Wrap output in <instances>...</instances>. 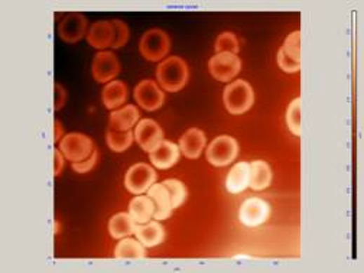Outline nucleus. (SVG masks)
<instances>
[{
    "instance_id": "c85d7f7f",
    "label": "nucleus",
    "mask_w": 364,
    "mask_h": 273,
    "mask_svg": "<svg viewBox=\"0 0 364 273\" xmlns=\"http://www.w3.org/2000/svg\"><path fill=\"white\" fill-rule=\"evenodd\" d=\"M282 51L297 62H301V32L295 31L285 39Z\"/></svg>"
},
{
    "instance_id": "393cba45",
    "label": "nucleus",
    "mask_w": 364,
    "mask_h": 273,
    "mask_svg": "<svg viewBox=\"0 0 364 273\" xmlns=\"http://www.w3.org/2000/svg\"><path fill=\"white\" fill-rule=\"evenodd\" d=\"M133 138H135V135L132 131L116 132V131L109 129V132L106 135L107 145L113 152H125L128 147H130Z\"/></svg>"
},
{
    "instance_id": "b1692460",
    "label": "nucleus",
    "mask_w": 364,
    "mask_h": 273,
    "mask_svg": "<svg viewBox=\"0 0 364 273\" xmlns=\"http://www.w3.org/2000/svg\"><path fill=\"white\" fill-rule=\"evenodd\" d=\"M114 258L117 259H143L147 258L144 246L135 239H121L114 249Z\"/></svg>"
},
{
    "instance_id": "f3484780",
    "label": "nucleus",
    "mask_w": 364,
    "mask_h": 273,
    "mask_svg": "<svg viewBox=\"0 0 364 273\" xmlns=\"http://www.w3.org/2000/svg\"><path fill=\"white\" fill-rule=\"evenodd\" d=\"M139 117H140V113H139L137 107L133 105H128L119 110H114L110 114L109 125H110L112 131L126 132V131H130L136 125Z\"/></svg>"
},
{
    "instance_id": "ddd939ff",
    "label": "nucleus",
    "mask_w": 364,
    "mask_h": 273,
    "mask_svg": "<svg viewBox=\"0 0 364 273\" xmlns=\"http://www.w3.org/2000/svg\"><path fill=\"white\" fill-rule=\"evenodd\" d=\"M207 145L205 133L197 128L188 129L180 139V151L188 159H197Z\"/></svg>"
},
{
    "instance_id": "39448f33",
    "label": "nucleus",
    "mask_w": 364,
    "mask_h": 273,
    "mask_svg": "<svg viewBox=\"0 0 364 273\" xmlns=\"http://www.w3.org/2000/svg\"><path fill=\"white\" fill-rule=\"evenodd\" d=\"M60 151L68 161L74 164L87 159L94 151V145L93 140L86 135L69 133L61 139Z\"/></svg>"
},
{
    "instance_id": "9b49d317",
    "label": "nucleus",
    "mask_w": 364,
    "mask_h": 273,
    "mask_svg": "<svg viewBox=\"0 0 364 273\" xmlns=\"http://www.w3.org/2000/svg\"><path fill=\"white\" fill-rule=\"evenodd\" d=\"M91 72L97 83H107L119 76L120 62L113 53L102 51L94 57Z\"/></svg>"
},
{
    "instance_id": "9d476101",
    "label": "nucleus",
    "mask_w": 364,
    "mask_h": 273,
    "mask_svg": "<svg viewBox=\"0 0 364 273\" xmlns=\"http://www.w3.org/2000/svg\"><path fill=\"white\" fill-rule=\"evenodd\" d=\"M135 100L148 112L158 110L165 102V94L152 80H143L135 88Z\"/></svg>"
},
{
    "instance_id": "4be33fe9",
    "label": "nucleus",
    "mask_w": 364,
    "mask_h": 273,
    "mask_svg": "<svg viewBox=\"0 0 364 273\" xmlns=\"http://www.w3.org/2000/svg\"><path fill=\"white\" fill-rule=\"evenodd\" d=\"M272 182V169L268 162L253 161L250 164V182L249 187L255 191L268 188Z\"/></svg>"
},
{
    "instance_id": "7c9ffc66",
    "label": "nucleus",
    "mask_w": 364,
    "mask_h": 273,
    "mask_svg": "<svg viewBox=\"0 0 364 273\" xmlns=\"http://www.w3.org/2000/svg\"><path fill=\"white\" fill-rule=\"evenodd\" d=\"M278 64H279L281 69L285 71V72H298L301 69V62H297L292 58H289L282 51V48L279 49V53H278Z\"/></svg>"
},
{
    "instance_id": "473e14b6",
    "label": "nucleus",
    "mask_w": 364,
    "mask_h": 273,
    "mask_svg": "<svg viewBox=\"0 0 364 273\" xmlns=\"http://www.w3.org/2000/svg\"><path fill=\"white\" fill-rule=\"evenodd\" d=\"M65 100H67V91L64 90V87L58 83H55V97H54V109L55 110H60L64 105H65Z\"/></svg>"
},
{
    "instance_id": "f704fd0d",
    "label": "nucleus",
    "mask_w": 364,
    "mask_h": 273,
    "mask_svg": "<svg viewBox=\"0 0 364 273\" xmlns=\"http://www.w3.org/2000/svg\"><path fill=\"white\" fill-rule=\"evenodd\" d=\"M61 138H62V126H61V121H60V120H55V121H54V142L57 143Z\"/></svg>"
},
{
    "instance_id": "bb28decb",
    "label": "nucleus",
    "mask_w": 364,
    "mask_h": 273,
    "mask_svg": "<svg viewBox=\"0 0 364 273\" xmlns=\"http://www.w3.org/2000/svg\"><path fill=\"white\" fill-rule=\"evenodd\" d=\"M240 45L237 41V36L233 32H223L218 35L215 41V53H230V54H238Z\"/></svg>"
},
{
    "instance_id": "0eeeda50",
    "label": "nucleus",
    "mask_w": 364,
    "mask_h": 273,
    "mask_svg": "<svg viewBox=\"0 0 364 273\" xmlns=\"http://www.w3.org/2000/svg\"><path fill=\"white\" fill-rule=\"evenodd\" d=\"M208 69L215 80L222 81V83H227V81L233 80L240 72L241 61L236 54L220 53V54H215L210 60Z\"/></svg>"
},
{
    "instance_id": "412c9836",
    "label": "nucleus",
    "mask_w": 364,
    "mask_h": 273,
    "mask_svg": "<svg viewBox=\"0 0 364 273\" xmlns=\"http://www.w3.org/2000/svg\"><path fill=\"white\" fill-rule=\"evenodd\" d=\"M102 100L107 109H110V110L117 109L119 106L126 103V100H128V86L120 80L110 81L103 88Z\"/></svg>"
},
{
    "instance_id": "20e7f679",
    "label": "nucleus",
    "mask_w": 364,
    "mask_h": 273,
    "mask_svg": "<svg viewBox=\"0 0 364 273\" xmlns=\"http://www.w3.org/2000/svg\"><path fill=\"white\" fill-rule=\"evenodd\" d=\"M238 155V143L234 138L223 135L217 136L207 147V161L214 166H226Z\"/></svg>"
},
{
    "instance_id": "5701e85b",
    "label": "nucleus",
    "mask_w": 364,
    "mask_h": 273,
    "mask_svg": "<svg viewBox=\"0 0 364 273\" xmlns=\"http://www.w3.org/2000/svg\"><path fill=\"white\" fill-rule=\"evenodd\" d=\"M136 222L129 213H119L113 215L109 221V232L113 239H125L135 234Z\"/></svg>"
},
{
    "instance_id": "4468645a",
    "label": "nucleus",
    "mask_w": 364,
    "mask_h": 273,
    "mask_svg": "<svg viewBox=\"0 0 364 273\" xmlns=\"http://www.w3.org/2000/svg\"><path fill=\"white\" fill-rule=\"evenodd\" d=\"M180 146L174 142L162 140L156 149L149 152V159L158 169H168L180 161Z\"/></svg>"
},
{
    "instance_id": "72a5a7b5",
    "label": "nucleus",
    "mask_w": 364,
    "mask_h": 273,
    "mask_svg": "<svg viewBox=\"0 0 364 273\" xmlns=\"http://www.w3.org/2000/svg\"><path fill=\"white\" fill-rule=\"evenodd\" d=\"M64 155L60 149H54V175L58 177L64 168Z\"/></svg>"
},
{
    "instance_id": "f257e3e1",
    "label": "nucleus",
    "mask_w": 364,
    "mask_h": 273,
    "mask_svg": "<svg viewBox=\"0 0 364 273\" xmlns=\"http://www.w3.org/2000/svg\"><path fill=\"white\" fill-rule=\"evenodd\" d=\"M188 65L181 57H169L156 68V79L161 87L169 93H177L188 83Z\"/></svg>"
},
{
    "instance_id": "2f4dec72",
    "label": "nucleus",
    "mask_w": 364,
    "mask_h": 273,
    "mask_svg": "<svg viewBox=\"0 0 364 273\" xmlns=\"http://www.w3.org/2000/svg\"><path fill=\"white\" fill-rule=\"evenodd\" d=\"M97 159H99V152H97L95 149H94L93 154H91L87 159H84V161H81V162H74V164H72V169H74V171L79 172V173L90 172V171L95 166Z\"/></svg>"
},
{
    "instance_id": "423d86ee",
    "label": "nucleus",
    "mask_w": 364,
    "mask_h": 273,
    "mask_svg": "<svg viewBox=\"0 0 364 273\" xmlns=\"http://www.w3.org/2000/svg\"><path fill=\"white\" fill-rule=\"evenodd\" d=\"M156 172L148 164H136L129 168L125 177V187L129 192L140 195L147 192L156 181Z\"/></svg>"
},
{
    "instance_id": "dca6fc26",
    "label": "nucleus",
    "mask_w": 364,
    "mask_h": 273,
    "mask_svg": "<svg viewBox=\"0 0 364 273\" xmlns=\"http://www.w3.org/2000/svg\"><path fill=\"white\" fill-rule=\"evenodd\" d=\"M87 41L95 49H105L107 46H112L114 41L113 23L107 20L93 23L87 34Z\"/></svg>"
},
{
    "instance_id": "1a4fd4ad",
    "label": "nucleus",
    "mask_w": 364,
    "mask_h": 273,
    "mask_svg": "<svg viewBox=\"0 0 364 273\" xmlns=\"http://www.w3.org/2000/svg\"><path fill=\"white\" fill-rule=\"evenodd\" d=\"M135 139L139 146L147 152H152L163 140V131L152 119L140 120L135 129Z\"/></svg>"
},
{
    "instance_id": "f8f14e48",
    "label": "nucleus",
    "mask_w": 364,
    "mask_h": 273,
    "mask_svg": "<svg viewBox=\"0 0 364 273\" xmlns=\"http://www.w3.org/2000/svg\"><path fill=\"white\" fill-rule=\"evenodd\" d=\"M88 22L81 13H69L67 15L58 27L60 38L67 44H76L84 38L87 34Z\"/></svg>"
},
{
    "instance_id": "7ed1b4c3",
    "label": "nucleus",
    "mask_w": 364,
    "mask_h": 273,
    "mask_svg": "<svg viewBox=\"0 0 364 273\" xmlns=\"http://www.w3.org/2000/svg\"><path fill=\"white\" fill-rule=\"evenodd\" d=\"M139 49L140 54L148 61L156 62L168 55L169 49H171V39L162 29H149L143 34Z\"/></svg>"
},
{
    "instance_id": "c756f323",
    "label": "nucleus",
    "mask_w": 364,
    "mask_h": 273,
    "mask_svg": "<svg viewBox=\"0 0 364 273\" xmlns=\"http://www.w3.org/2000/svg\"><path fill=\"white\" fill-rule=\"evenodd\" d=\"M114 27V41L112 44V48L117 49L123 46L129 39V28L123 20H112Z\"/></svg>"
},
{
    "instance_id": "aec40b11",
    "label": "nucleus",
    "mask_w": 364,
    "mask_h": 273,
    "mask_svg": "<svg viewBox=\"0 0 364 273\" xmlns=\"http://www.w3.org/2000/svg\"><path fill=\"white\" fill-rule=\"evenodd\" d=\"M129 214L136 225H144L154 218L155 204L148 195H137L129 203Z\"/></svg>"
},
{
    "instance_id": "f03ea898",
    "label": "nucleus",
    "mask_w": 364,
    "mask_h": 273,
    "mask_svg": "<svg viewBox=\"0 0 364 273\" xmlns=\"http://www.w3.org/2000/svg\"><path fill=\"white\" fill-rule=\"evenodd\" d=\"M223 100L229 113L243 114L253 106L255 93L248 81L236 80L224 88Z\"/></svg>"
},
{
    "instance_id": "a211bd4d",
    "label": "nucleus",
    "mask_w": 364,
    "mask_h": 273,
    "mask_svg": "<svg viewBox=\"0 0 364 273\" xmlns=\"http://www.w3.org/2000/svg\"><path fill=\"white\" fill-rule=\"evenodd\" d=\"M250 182V164L238 162L236 164L226 178V188L231 194L243 192Z\"/></svg>"
},
{
    "instance_id": "2eb2a0df",
    "label": "nucleus",
    "mask_w": 364,
    "mask_h": 273,
    "mask_svg": "<svg viewBox=\"0 0 364 273\" xmlns=\"http://www.w3.org/2000/svg\"><path fill=\"white\" fill-rule=\"evenodd\" d=\"M148 197L155 204V214L154 218L156 220H166L173 214V201L171 194H169L168 188L163 184H154L148 189Z\"/></svg>"
},
{
    "instance_id": "a878e982",
    "label": "nucleus",
    "mask_w": 364,
    "mask_h": 273,
    "mask_svg": "<svg viewBox=\"0 0 364 273\" xmlns=\"http://www.w3.org/2000/svg\"><path fill=\"white\" fill-rule=\"evenodd\" d=\"M286 125L295 136H301V98L289 105L286 110Z\"/></svg>"
},
{
    "instance_id": "6ab92c4d",
    "label": "nucleus",
    "mask_w": 364,
    "mask_h": 273,
    "mask_svg": "<svg viewBox=\"0 0 364 273\" xmlns=\"http://www.w3.org/2000/svg\"><path fill=\"white\" fill-rule=\"evenodd\" d=\"M135 236L144 247H155L165 240V229L158 221H148L136 226Z\"/></svg>"
},
{
    "instance_id": "6e6552de",
    "label": "nucleus",
    "mask_w": 364,
    "mask_h": 273,
    "mask_svg": "<svg viewBox=\"0 0 364 273\" xmlns=\"http://www.w3.org/2000/svg\"><path fill=\"white\" fill-rule=\"evenodd\" d=\"M271 207L262 198H248L238 210V220L248 227L263 225L269 218Z\"/></svg>"
},
{
    "instance_id": "cd10ccee",
    "label": "nucleus",
    "mask_w": 364,
    "mask_h": 273,
    "mask_svg": "<svg viewBox=\"0 0 364 273\" xmlns=\"http://www.w3.org/2000/svg\"><path fill=\"white\" fill-rule=\"evenodd\" d=\"M169 194H171V201H173V207L178 208L184 204V201L187 200V187L178 181V180H166L162 182Z\"/></svg>"
}]
</instances>
